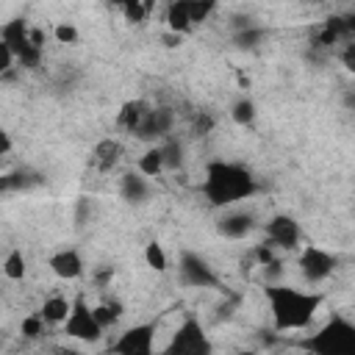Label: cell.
Listing matches in <instances>:
<instances>
[{
	"label": "cell",
	"instance_id": "obj_8",
	"mask_svg": "<svg viewBox=\"0 0 355 355\" xmlns=\"http://www.w3.org/2000/svg\"><path fill=\"white\" fill-rule=\"evenodd\" d=\"M153 338H155V324L153 322L133 324L111 344V352H119V355H150L153 352Z\"/></svg>",
	"mask_w": 355,
	"mask_h": 355
},
{
	"label": "cell",
	"instance_id": "obj_7",
	"mask_svg": "<svg viewBox=\"0 0 355 355\" xmlns=\"http://www.w3.org/2000/svg\"><path fill=\"white\" fill-rule=\"evenodd\" d=\"M211 349L214 347L205 338V330L194 316L183 319V324L175 330V336H172V341L166 347V352H189V355H208Z\"/></svg>",
	"mask_w": 355,
	"mask_h": 355
},
{
	"label": "cell",
	"instance_id": "obj_13",
	"mask_svg": "<svg viewBox=\"0 0 355 355\" xmlns=\"http://www.w3.org/2000/svg\"><path fill=\"white\" fill-rule=\"evenodd\" d=\"M219 233L227 236V239H247L255 227V216L247 214V211H227L222 219H219Z\"/></svg>",
	"mask_w": 355,
	"mask_h": 355
},
{
	"label": "cell",
	"instance_id": "obj_28",
	"mask_svg": "<svg viewBox=\"0 0 355 355\" xmlns=\"http://www.w3.org/2000/svg\"><path fill=\"white\" fill-rule=\"evenodd\" d=\"M53 36H55L58 44H78V39H80V33H78V28L72 22H58Z\"/></svg>",
	"mask_w": 355,
	"mask_h": 355
},
{
	"label": "cell",
	"instance_id": "obj_5",
	"mask_svg": "<svg viewBox=\"0 0 355 355\" xmlns=\"http://www.w3.org/2000/svg\"><path fill=\"white\" fill-rule=\"evenodd\" d=\"M64 333L69 338H78V341H86V344H94L103 338V327L97 324L92 308L86 305L83 297H78L69 308V316L64 319Z\"/></svg>",
	"mask_w": 355,
	"mask_h": 355
},
{
	"label": "cell",
	"instance_id": "obj_12",
	"mask_svg": "<svg viewBox=\"0 0 355 355\" xmlns=\"http://www.w3.org/2000/svg\"><path fill=\"white\" fill-rule=\"evenodd\" d=\"M47 266H50L53 275L61 277V280H75V277L83 275V258H80L78 250H58L55 255H50Z\"/></svg>",
	"mask_w": 355,
	"mask_h": 355
},
{
	"label": "cell",
	"instance_id": "obj_31",
	"mask_svg": "<svg viewBox=\"0 0 355 355\" xmlns=\"http://www.w3.org/2000/svg\"><path fill=\"white\" fill-rule=\"evenodd\" d=\"M191 128H194V133H197V136H205V133H211V128H214V116H211V114H205V111H200V114H194Z\"/></svg>",
	"mask_w": 355,
	"mask_h": 355
},
{
	"label": "cell",
	"instance_id": "obj_10",
	"mask_svg": "<svg viewBox=\"0 0 355 355\" xmlns=\"http://www.w3.org/2000/svg\"><path fill=\"white\" fill-rule=\"evenodd\" d=\"M172 125H175V111L172 108H166V105H150V111L144 114L141 125L133 133L139 139H144V141H155V139L166 136L172 130Z\"/></svg>",
	"mask_w": 355,
	"mask_h": 355
},
{
	"label": "cell",
	"instance_id": "obj_18",
	"mask_svg": "<svg viewBox=\"0 0 355 355\" xmlns=\"http://www.w3.org/2000/svg\"><path fill=\"white\" fill-rule=\"evenodd\" d=\"M39 180H42V178L33 175L31 169H14V172H6V175H0V194L31 189V186H36Z\"/></svg>",
	"mask_w": 355,
	"mask_h": 355
},
{
	"label": "cell",
	"instance_id": "obj_39",
	"mask_svg": "<svg viewBox=\"0 0 355 355\" xmlns=\"http://www.w3.org/2000/svg\"><path fill=\"white\" fill-rule=\"evenodd\" d=\"M214 3H216V0H214Z\"/></svg>",
	"mask_w": 355,
	"mask_h": 355
},
{
	"label": "cell",
	"instance_id": "obj_25",
	"mask_svg": "<svg viewBox=\"0 0 355 355\" xmlns=\"http://www.w3.org/2000/svg\"><path fill=\"white\" fill-rule=\"evenodd\" d=\"M230 116H233L236 125H252V122H255V103H252L250 97L236 100L233 108H230Z\"/></svg>",
	"mask_w": 355,
	"mask_h": 355
},
{
	"label": "cell",
	"instance_id": "obj_26",
	"mask_svg": "<svg viewBox=\"0 0 355 355\" xmlns=\"http://www.w3.org/2000/svg\"><path fill=\"white\" fill-rule=\"evenodd\" d=\"M186 8H189L191 25H200V22H205V19L214 14L216 3H214V0H186Z\"/></svg>",
	"mask_w": 355,
	"mask_h": 355
},
{
	"label": "cell",
	"instance_id": "obj_32",
	"mask_svg": "<svg viewBox=\"0 0 355 355\" xmlns=\"http://www.w3.org/2000/svg\"><path fill=\"white\" fill-rule=\"evenodd\" d=\"M252 255H255L258 266H266L269 261H275V244H266V241H263V244H258V247H255V252H252Z\"/></svg>",
	"mask_w": 355,
	"mask_h": 355
},
{
	"label": "cell",
	"instance_id": "obj_17",
	"mask_svg": "<svg viewBox=\"0 0 355 355\" xmlns=\"http://www.w3.org/2000/svg\"><path fill=\"white\" fill-rule=\"evenodd\" d=\"M191 28H194V25H191V19H189L186 0H169V6H166V31L186 36Z\"/></svg>",
	"mask_w": 355,
	"mask_h": 355
},
{
	"label": "cell",
	"instance_id": "obj_11",
	"mask_svg": "<svg viewBox=\"0 0 355 355\" xmlns=\"http://www.w3.org/2000/svg\"><path fill=\"white\" fill-rule=\"evenodd\" d=\"M266 239L269 244L275 247H283V250H297L300 239H302V230L297 225L294 216H286V214H277L266 222Z\"/></svg>",
	"mask_w": 355,
	"mask_h": 355
},
{
	"label": "cell",
	"instance_id": "obj_23",
	"mask_svg": "<svg viewBox=\"0 0 355 355\" xmlns=\"http://www.w3.org/2000/svg\"><path fill=\"white\" fill-rule=\"evenodd\" d=\"M161 147V158H164V169H178L183 164V144L178 139H166Z\"/></svg>",
	"mask_w": 355,
	"mask_h": 355
},
{
	"label": "cell",
	"instance_id": "obj_36",
	"mask_svg": "<svg viewBox=\"0 0 355 355\" xmlns=\"http://www.w3.org/2000/svg\"><path fill=\"white\" fill-rule=\"evenodd\" d=\"M111 277H114V269H111V266H103V269H100V272L94 275V280H97L100 286H105V283H108Z\"/></svg>",
	"mask_w": 355,
	"mask_h": 355
},
{
	"label": "cell",
	"instance_id": "obj_37",
	"mask_svg": "<svg viewBox=\"0 0 355 355\" xmlns=\"http://www.w3.org/2000/svg\"><path fill=\"white\" fill-rule=\"evenodd\" d=\"M8 153H11V136L6 130H0V158L8 155Z\"/></svg>",
	"mask_w": 355,
	"mask_h": 355
},
{
	"label": "cell",
	"instance_id": "obj_35",
	"mask_svg": "<svg viewBox=\"0 0 355 355\" xmlns=\"http://www.w3.org/2000/svg\"><path fill=\"white\" fill-rule=\"evenodd\" d=\"M161 42H164V47H180V44H183V36H180V33L166 31V33L161 36Z\"/></svg>",
	"mask_w": 355,
	"mask_h": 355
},
{
	"label": "cell",
	"instance_id": "obj_14",
	"mask_svg": "<svg viewBox=\"0 0 355 355\" xmlns=\"http://www.w3.org/2000/svg\"><path fill=\"white\" fill-rule=\"evenodd\" d=\"M122 161V144L116 139H103L92 150V166L100 172H111Z\"/></svg>",
	"mask_w": 355,
	"mask_h": 355
},
{
	"label": "cell",
	"instance_id": "obj_29",
	"mask_svg": "<svg viewBox=\"0 0 355 355\" xmlns=\"http://www.w3.org/2000/svg\"><path fill=\"white\" fill-rule=\"evenodd\" d=\"M122 14H125V19L133 22V25L147 22V14H144V8H141V0H130V3H125V6H122Z\"/></svg>",
	"mask_w": 355,
	"mask_h": 355
},
{
	"label": "cell",
	"instance_id": "obj_22",
	"mask_svg": "<svg viewBox=\"0 0 355 355\" xmlns=\"http://www.w3.org/2000/svg\"><path fill=\"white\" fill-rule=\"evenodd\" d=\"M263 39H266V31L258 28V25H247V28L236 31V47H241V50H252V47H258Z\"/></svg>",
	"mask_w": 355,
	"mask_h": 355
},
{
	"label": "cell",
	"instance_id": "obj_9",
	"mask_svg": "<svg viewBox=\"0 0 355 355\" xmlns=\"http://www.w3.org/2000/svg\"><path fill=\"white\" fill-rule=\"evenodd\" d=\"M333 269H336V255H330L327 250L311 247V244L302 250V255H300V272H302V277L308 283L327 280L333 275Z\"/></svg>",
	"mask_w": 355,
	"mask_h": 355
},
{
	"label": "cell",
	"instance_id": "obj_38",
	"mask_svg": "<svg viewBox=\"0 0 355 355\" xmlns=\"http://www.w3.org/2000/svg\"><path fill=\"white\" fill-rule=\"evenodd\" d=\"M155 3H158V0H141V8H144V14H147V17L153 14V8H155Z\"/></svg>",
	"mask_w": 355,
	"mask_h": 355
},
{
	"label": "cell",
	"instance_id": "obj_4",
	"mask_svg": "<svg viewBox=\"0 0 355 355\" xmlns=\"http://www.w3.org/2000/svg\"><path fill=\"white\" fill-rule=\"evenodd\" d=\"M0 39L8 44V50H11V55L22 64V67H28V69H36L39 64H42V47H36L33 44V39H31V25L25 22V19H8L3 28H0Z\"/></svg>",
	"mask_w": 355,
	"mask_h": 355
},
{
	"label": "cell",
	"instance_id": "obj_6",
	"mask_svg": "<svg viewBox=\"0 0 355 355\" xmlns=\"http://www.w3.org/2000/svg\"><path fill=\"white\" fill-rule=\"evenodd\" d=\"M178 275H180V283L183 286H191V288H216L219 286V277L216 272L208 266V261L191 250H183L180 258H178Z\"/></svg>",
	"mask_w": 355,
	"mask_h": 355
},
{
	"label": "cell",
	"instance_id": "obj_30",
	"mask_svg": "<svg viewBox=\"0 0 355 355\" xmlns=\"http://www.w3.org/2000/svg\"><path fill=\"white\" fill-rule=\"evenodd\" d=\"M42 327H44V319L39 313H31L22 319V336H28V338H36L42 333Z\"/></svg>",
	"mask_w": 355,
	"mask_h": 355
},
{
	"label": "cell",
	"instance_id": "obj_1",
	"mask_svg": "<svg viewBox=\"0 0 355 355\" xmlns=\"http://www.w3.org/2000/svg\"><path fill=\"white\" fill-rule=\"evenodd\" d=\"M200 191L205 194V200L214 208H230V205L252 197L258 191V183H255L252 172L241 164L211 161L205 169V180H202Z\"/></svg>",
	"mask_w": 355,
	"mask_h": 355
},
{
	"label": "cell",
	"instance_id": "obj_2",
	"mask_svg": "<svg viewBox=\"0 0 355 355\" xmlns=\"http://www.w3.org/2000/svg\"><path fill=\"white\" fill-rule=\"evenodd\" d=\"M266 300H269V311L275 319V330L286 333V330L308 327L311 319L316 316V311L322 308L324 294L300 291L291 286H266Z\"/></svg>",
	"mask_w": 355,
	"mask_h": 355
},
{
	"label": "cell",
	"instance_id": "obj_21",
	"mask_svg": "<svg viewBox=\"0 0 355 355\" xmlns=\"http://www.w3.org/2000/svg\"><path fill=\"white\" fill-rule=\"evenodd\" d=\"M136 172H141L144 178H158L164 172V158H161V147L158 144L150 147V150H144V155L139 158Z\"/></svg>",
	"mask_w": 355,
	"mask_h": 355
},
{
	"label": "cell",
	"instance_id": "obj_24",
	"mask_svg": "<svg viewBox=\"0 0 355 355\" xmlns=\"http://www.w3.org/2000/svg\"><path fill=\"white\" fill-rule=\"evenodd\" d=\"M3 275H6L8 280H22V277H25V255H22V250H11V252L6 255V261H3Z\"/></svg>",
	"mask_w": 355,
	"mask_h": 355
},
{
	"label": "cell",
	"instance_id": "obj_34",
	"mask_svg": "<svg viewBox=\"0 0 355 355\" xmlns=\"http://www.w3.org/2000/svg\"><path fill=\"white\" fill-rule=\"evenodd\" d=\"M11 64H14V55H11L8 44L0 39V75H6V72L11 69Z\"/></svg>",
	"mask_w": 355,
	"mask_h": 355
},
{
	"label": "cell",
	"instance_id": "obj_3",
	"mask_svg": "<svg viewBox=\"0 0 355 355\" xmlns=\"http://www.w3.org/2000/svg\"><path fill=\"white\" fill-rule=\"evenodd\" d=\"M302 349L316 355H352L355 352V324L344 316H333L319 333L302 341Z\"/></svg>",
	"mask_w": 355,
	"mask_h": 355
},
{
	"label": "cell",
	"instance_id": "obj_27",
	"mask_svg": "<svg viewBox=\"0 0 355 355\" xmlns=\"http://www.w3.org/2000/svg\"><path fill=\"white\" fill-rule=\"evenodd\" d=\"M144 261H147V266L150 269H155V272H164L166 269V252H164V247L158 244V241H150L147 247H144Z\"/></svg>",
	"mask_w": 355,
	"mask_h": 355
},
{
	"label": "cell",
	"instance_id": "obj_20",
	"mask_svg": "<svg viewBox=\"0 0 355 355\" xmlns=\"http://www.w3.org/2000/svg\"><path fill=\"white\" fill-rule=\"evenodd\" d=\"M92 313H94V319H97V324L105 330V327H111V324H116L119 319H122V302L119 300H105V302H100L97 308H92Z\"/></svg>",
	"mask_w": 355,
	"mask_h": 355
},
{
	"label": "cell",
	"instance_id": "obj_15",
	"mask_svg": "<svg viewBox=\"0 0 355 355\" xmlns=\"http://www.w3.org/2000/svg\"><path fill=\"white\" fill-rule=\"evenodd\" d=\"M119 194L128 202H144L150 197V183H147V178L141 172H128L119 180Z\"/></svg>",
	"mask_w": 355,
	"mask_h": 355
},
{
	"label": "cell",
	"instance_id": "obj_16",
	"mask_svg": "<svg viewBox=\"0 0 355 355\" xmlns=\"http://www.w3.org/2000/svg\"><path fill=\"white\" fill-rule=\"evenodd\" d=\"M147 111H150V103H147V100H128V103H122V108H119V114H116V125H119L122 130L133 133V130L141 125V119H144Z\"/></svg>",
	"mask_w": 355,
	"mask_h": 355
},
{
	"label": "cell",
	"instance_id": "obj_33",
	"mask_svg": "<svg viewBox=\"0 0 355 355\" xmlns=\"http://www.w3.org/2000/svg\"><path fill=\"white\" fill-rule=\"evenodd\" d=\"M341 61H344L347 72H355V44H352V42H344V50H341Z\"/></svg>",
	"mask_w": 355,
	"mask_h": 355
},
{
	"label": "cell",
	"instance_id": "obj_19",
	"mask_svg": "<svg viewBox=\"0 0 355 355\" xmlns=\"http://www.w3.org/2000/svg\"><path fill=\"white\" fill-rule=\"evenodd\" d=\"M69 308H72L69 300H64V297H47L44 305H42V311H39V316H42L47 324H61V322L69 316Z\"/></svg>",
	"mask_w": 355,
	"mask_h": 355
}]
</instances>
